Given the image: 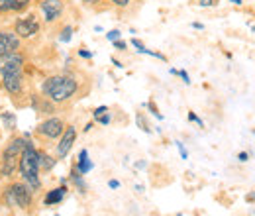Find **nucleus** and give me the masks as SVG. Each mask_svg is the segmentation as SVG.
<instances>
[{
    "mask_svg": "<svg viewBox=\"0 0 255 216\" xmlns=\"http://www.w3.org/2000/svg\"><path fill=\"white\" fill-rule=\"evenodd\" d=\"M37 165H39V169H51L53 165H55V159H51L49 155L45 154H37Z\"/></svg>",
    "mask_w": 255,
    "mask_h": 216,
    "instance_id": "obj_14",
    "label": "nucleus"
},
{
    "mask_svg": "<svg viewBox=\"0 0 255 216\" xmlns=\"http://www.w3.org/2000/svg\"><path fill=\"white\" fill-rule=\"evenodd\" d=\"M30 6V0H10V12H20Z\"/></svg>",
    "mask_w": 255,
    "mask_h": 216,
    "instance_id": "obj_15",
    "label": "nucleus"
},
{
    "mask_svg": "<svg viewBox=\"0 0 255 216\" xmlns=\"http://www.w3.org/2000/svg\"><path fill=\"white\" fill-rule=\"evenodd\" d=\"M65 193H67V189L65 187H59V189H53V191H49L47 193V197H45V205H57V203H61L65 197Z\"/></svg>",
    "mask_w": 255,
    "mask_h": 216,
    "instance_id": "obj_13",
    "label": "nucleus"
},
{
    "mask_svg": "<svg viewBox=\"0 0 255 216\" xmlns=\"http://www.w3.org/2000/svg\"><path fill=\"white\" fill-rule=\"evenodd\" d=\"M79 55H81V57H87V59H89V57H93V53H91V51H85V49H83V51H79Z\"/></svg>",
    "mask_w": 255,
    "mask_h": 216,
    "instance_id": "obj_32",
    "label": "nucleus"
},
{
    "mask_svg": "<svg viewBox=\"0 0 255 216\" xmlns=\"http://www.w3.org/2000/svg\"><path fill=\"white\" fill-rule=\"evenodd\" d=\"M189 120H191V122H196L198 126H200V128L204 126V124H202V120H200V118H198V116H196L194 112H191V114H189Z\"/></svg>",
    "mask_w": 255,
    "mask_h": 216,
    "instance_id": "obj_25",
    "label": "nucleus"
},
{
    "mask_svg": "<svg viewBox=\"0 0 255 216\" xmlns=\"http://www.w3.org/2000/svg\"><path fill=\"white\" fill-rule=\"evenodd\" d=\"M137 124L141 126V130H143V132H151V130H149V126L145 124V120H143V116H141V114H137Z\"/></svg>",
    "mask_w": 255,
    "mask_h": 216,
    "instance_id": "obj_20",
    "label": "nucleus"
},
{
    "mask_svg": "<svg viewBox=\"0 0 255 216\" xmlns=\"http://www.w3.org/2000/svg\"><path fill=\"white\" fill-rule=\"evenodd\" d=\"M91 169H93V161L89 159V152H87V150H81V154H79V163H77V171H79L81 175H87Z\"/></svg>",
    "mask_w": 255,
    "mask_h": 216,
    "instance_id": "obj_12",
    "label": "nucleus"
},
{
    "mask_svg": "<svg viewBox=\"0 0 255 216\" xmlns=\"http://www.w3.org/2000/svg\"><path fill=\"white\" fill-rule=\"evenodd\" d=\"M0 12H10V0H0Z\"/></svg>",
    "mask_w": 255,
    "mask_h": 216,
    "instance_id": "obj_22",
    "label": "nucleus"
},
{
    "mask_svg": "<svg viewBox=\"0 0 255 216\" xmlns=\"http://www.w3.org/2000/svg\"><path fill=\"white\" fill-rule=\"evenodd\" d=\"M4 169H2V175H12L14 171V159H4Z\"/></svg>",
    "mask_w": 255,
    "mask_h": 216,
    "instance_id": "obj_18",
    "label": "nucleus"
},
{
    "mask_svg": "<svg viewBox=\"0 0 255 216\" xmlns=\"http://www.w3.org/2000/svg\"><path fill=\"white\" fill-rule=\"evenodd\" d=\"M79 85L73 77H65V75H57V77H49L43 83V93L47 94L53 102H65L69 100L73 94L77 93Z\"/></svg>",
    "mask_w": 255,
    "mask_h": 216,
    "instance_id": "obj_1",
    "label": "nucleus"
},
{
    "mask_svg": "<svg viewBox=\"0 0 255 216\" xmlns=\"http://www.w3.org/2000/svg\"><path fill=\"white\" fill-rule=\"evenodd\" d=\"M112 2H114L116 6H120V8H124V6H128V2H129V0H112Z\"/></svg>",
    "mask_w": 255,
    "mask_h": 216,
    "instance_id": "obj_31",
    "label": "nucleus"
},
{
    "mask_svg": "<svg viewBox=\"0 0 255 216\" xmlns=\"http://www.w3.org/2000/svg\"><path fill=\"white\" fill-rule=\"evenodd\" d=\"M37 132H39L41 136H45V138L55 140V138H59V136L65 132V126L59 118H49V120H45V122L39 124Z\"/></svg>",
    "mask_w": 255,
    "mask_h": 216,
    "instance_id": "obj_5",
    "label": "nucleus"
},
{
    "mask_svg": "<svg viewBox=\"0 0 255 216\" xmlns=\"http://www.w3.org/2000/svg\"><path fill=\"white\" fill-rule=\"evenodd\" d=\"M131 45H133V47H137V51H139V49H143V43H141L139 39H131Z\"/></svg>",
    "mask_w": 255,
    "mask_h": 216,
    "instance_id": "obj_29",
    "label": "nucleus"
},
{
    "mask_svg": "<svg viewBox=\"0 0 255 216\" xmlns=\"http://www.w3.org/2000/svg\"><path fill=\"white\" fill-rule=\"evenodd\" d=\"M75 138H77V130L71 126V128H65V132L61 134V142L57 146V157H65V155L71 152L73 144H75Z\"/></svg>",
    "mask_w": 255,
    "mask_h": 216,
    "instance_id": "obj_7",
    "label": "nucleus"
},
{
    "mask_svg": "<svg viewBox=\"0 0 255 216\" xmlns=\"http://www.w3.org/2000/svg\"><path fill=\"white\" fill-rule=\"evenodd\" d=\"M96 120H98L100 124H104V126H106V124H110V116H108V114H102V116H98Z\"/></svg>",
    "mask_w": 255,
    "mask_h": 216,
    "instance_id": "obj_27",
    "label": "nucleus"
},
{
    "mask_svg": "<svg viewBox=\"0 0 255 216\" xmlns=\"http://www.w3.org/2000/svg\"><path fill=\"white\" fill-rule=\"evenodd\" d=\"M108 187H110V189H118V187H120V183H118L116 179H112V181L108 183Z\"/></svg>",
    "mask_w": 255,
    "mask_h": 216,
    "instance_id": "obj_33",
    "label": "nucleus"
},
{
    "mask_svg": "<svg viewBox=\"0 0 255 216\" xmlns=\"http://www.w3.org/2000/svg\"><path fill=\"white\" fill-rule=\"evenodd\" d=\"M114 47H116V49H120V51H124V49H126V41L116 39V41H114Z\"/></svg>",
    "mask_w": 255,
    "mask_h": 216,
    "instance_id": "obj_26",
    "label": "nucleus"
},
{
    "mask_svg": "<svg viewBox=\"0 0 255 216\" xmlns=\"http://www.w3.org/2000/svg\"><path fill=\"white\" fill-rule=\"evenodd\" d=\"M177 148H179V152H181V157H183V159H187V157H189L187 150H185V146H183L181 142H177Z\"/></svg>",
    "mask_w": 255,
    "mask_h": 216,
    "instance_id": "obj_24",
    "label": "nucleus"
},
{
    "mask_svg": "<svg viewBox=\"0 0 255 216\" xmlns=\"http://www.w3.org/2000/svg\"><path fill=\"white\" fill-rule=\"evenodd\" d=\"M175 75H179V77H181V79H183V81H185L187 85L191 83V77H189V73H187V71H177Z\"/></svg>",
    "mask_w": 255,
    "mask_h": 216,
    "instance_id": "obj_21",
    "label": "nucleus"
},
{
    "mask_svg": "<svg viewBox=\"0 0 255 216\" xmlns=\"http://www.w3.org/2000/svg\"><path fill=\"white\" fill-rule=\"evenodd\" d=\"M0 118H2V122H4V126H6L8 130H14V128H16V116H14L12 112H4Z\"/></svg>",
    "mask_w": 255,
    "mask_h": 216,
    "instance_id": "obj_16",
    "label": "nucleus"
},
{
    "mask_svg": "<svg viewBox=\"0 0 255 216\" xmlns=\"http://www.w3.org/2000/svg\"><path fill=\"white\" fill-rule=\"evenodd\" d=\"M37 30H39V24H37L35 16H28L16 24V33L20 37H32L33 33H37Z\"/></svg>",
    "mask_w": 255,
    "mask_h": 216,
    "instance_id": "obj_8",
    "label": "nucleus"
},
{
    "mask_svg": "<svg viewBox=\"0 0 255 216\" xmlns=\"http://www.w3.org/2000/svg\"><path fill=\"white\" fill-rule=\"evenodd\" d=\"M20 47V41L16 37V33H10V31H0V55L4 53H12Z\"/></svg>",
    "mask_w": 255,
    "mask_h": 216,
    "instance_id": "obj_10",
    "label": "nucleus"
},
{
    "mask_svg": "<svg viewBox=\"0 0 255 216\" xmlns=\"http://www.w3.org/2000/svg\"><path fill=\"white\" fill-rule=\"evenodd\" d=\"M22 65H24V57L18 55L16 51L4 53V55H0V75L6 73V71H10V69H20Z\"/></svg>",
    "mask_w": 255,
    "mask_h": 216,
    "instance_id": "obj_9",
    "label": "nucleus"
},
{
    "mask_svg": "<svg viewBox=\"0 0 255 216\" xmlns=\"http://www.w3.org/2000/svg\"><path fill=\"white\" fill-rule=\"evenodd\" d=\"M39 8H41L47 22H53L63 14V2L61 0H43Z\"/></svg>",
    "mask_w": 255,
    "mask_h": 216,
    "instance_id": "obj_6",
    "label": "nucleus"
},
{
    "mask_svg": "<svg viewBox=\"0 0 255 216\" xmlns=\"http://www.w3.org/2000/svg\"><path fill=\"white\" fill-rule=\"evenodd\" d=\"M194 2H196V4H200V6H212V4H214L212 0H194Z\"/></svg>",
    "mask_w": 255,
    "mask_h": 216,
    "instance_id": "obj_30",
    "label": "nucleus"
},
{
    "mask_svg": "<svg viewBox=\"0 0 255 216\" xmlns=\"http://www.w3.org/2000/svg\"><path fill=\"white\" fill-rule=\"evenodd\" d=\"M71 37H73V28H71V26H67V28H63V31H61L59 39L67 43V41H71Z\"/></svg>",
    "mask_w": 255,
    "mask_h": 216,
    "instance_id": "obj_17",
    "label": "nucleus"
},
{
    "mask_svg": "<svg viewBox=\"0 0 255 216\" xmlns=\"http://www.w3.org/2000/svg\"><path fill=\"white\" fill-rule=\"evenodd\" d=\"M20 171L24 175V179L28 181V185L32 191L39 189L41 181H39V165H37V152L33 150V146L28 142V146L24 148V152L20 154Z\"/></svg>",
    "mask_w": 255,
    "mask_h": 216,
    "instance_id": "obj_2",
    "label": "nucleus"
},
{
    "mask_svg": "<svg viewBox=\"0 0 255 216\" xmlns=\"http://www.w3.org/2000/svg\"><path fill=\"white\" fill-rule=\"evenodd\" d=\"M6 199H8V203H12V205H16V207L26 209V207L32 203V191H30L28 187L16 183V185L10 187V191H8V195H6Z\"/></svg>",
    "mask_w": 255,
    "mask_h": 216,
    "instance_id": "obj_3",
    "label": "nucleus"
},
{
    "mask_svg": "<svg viewBox=\"0 0 255 216\" xmlns=\"http://www.w3.org/2000/svg\"><path fill=\"white\" fill-rule=\"evenodd\" d=\"M85 2H89V4H93V2H96V0H85Z\"/></svg>",
    "mask_w": 255,
    "mask_h": 216,
    "instance_id": "obj_35",
    "label": "nucleus"
},
{
    "mask_svg": "<svg viewBox=\"0 0 255 216\" xmlns=\"http://www.w3.org/2000/svg\"><path fill=\"white\" fill-rule=\"evenodd\" d=\"M106 37H108L110 41H116V39H120V31H118V30L108 31V33H106Z\"/></svg>",
    "mask_w": 255,
    "mask_h": 216,
    "instance_id": "obj_19",
    "label": "nucleus"
},
{
    "mask_svg": "<svg viewBox=\"0 0 255 216\" xmlns=\"http://www.w3.org/2000/svg\"><path fill=\"white\" fill-rule=\"evenodd\" d=\"M232 2H234V4H238V6L242 4V0H232Z\"/></svg>",
    "mask_w": 255,
    "mask_h": 216,
    "instance_id": "obj_34",
    "label": "nucleus"
},
{
    "mask_svg": "<svg viewBox=\"0 0 255 216\" xmlns=\"http://www.w3.org/2000/svg\"><path fill=\"white\" fill-rule=\"evenodd\" d=\"M238 159H240V161H248V159H250V154H248V152H240V154H238Z\"/></svg>",
    "mask_w": 255,
    "mask_h": 216,
    "instance_id": "obj_28",
    "label": "nucleus"
},
{
    "mask_svg": "<svg viewBox=\"0 0 255 216\" xmlns=\"http://www.w3.org/2000/svg\"><path fill=\"white\" fill-rule=\"evenodd\" d=\"M2 83H4V89L8 93H20L22 91V67L20 69H10V71L2 73Z\"/></svg>",
    "mask_w": 255,
    "mask_h": 216,
    "instance_id": "obj_4",
    "label": "nucleus"
},
{
    "mask_svg": "<svg viewBox=\"0 0 255 216\" xmlns=\"http://www.w3.org/2000/svg\"><path fill=\"white\" fill-rule=\"evenodd\" d=\"M26 146H28V140H24V138H16V140L6 148L4 159H14V157H18V155L24 152Z\"/></svg>",
    "mask_w": 255,
    "mask_h": 216,
    "instance_id": "obj_11",
    "label": "nucleus"
},
{
    "mask_svg": "<svg viewBox=\"0 0 255 216\" xmlns=\"http://www.w3.org/2000/svg\"><path fill=\"white\" fill-rule=\"evenodd\" d=\"M108 112V106H98L95 110V118H98V116H102V114H106Z\"/></svg>",
    "mask_w": 255,
    "mask_h": 216,
    "instance_id": "obj_23",
    "label": "nucleus"
}]
</instances>
